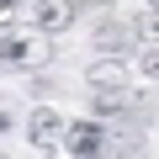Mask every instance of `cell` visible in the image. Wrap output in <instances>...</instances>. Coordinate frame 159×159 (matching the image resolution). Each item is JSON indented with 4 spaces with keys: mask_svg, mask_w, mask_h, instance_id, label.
<instances>
[{
    "mask_svg": "<svg viewBox=\"0 0 159 159\" xmlns=\"http://www.w3.org/2000/svg\"><path fill=\"white\" fill-rule=\"evenodd\" d=\"M53 58L48 32H0V64L6 69H43Z\"/></svg>",
    "mask_w": 159,
    "mask_h": 159,
    "instance_id": "obj_1",
    "label": "cell"
},
{
    "mask_svg": "<svg viewBox=\"0 0 159 159\" xmlns=\"http://www.w3.org/2000/svg\"><path fill=\"white\" fill-rule=\"evenodd\" d=\"M32 21H37V32H64L74 21V0H37V6H32Z\"/></svg>",
    "mask_w": 159,
    "mask_h": 159,
    "instance_id": "obj_2",
    "label": "cell"
},
{
    "mask_svg": "<svg viewBox=\"0 0 159 159\" xmlns=\"http://www.w3.org/2000/svg\"><path fill=\"white\" fill-rule=\"evenodd\" d=\"M64 148H69V154H101V148H106L101 122H74V127H64Z\"/></svg>",
    "mask_w": 159,
    "mask_h": 159,
    "instance_id": "obj_3",
    "label": "cell"
},
{
    "mask_svg": "<svg viewBox=\"0 0 159 159\" xmlns=\"http://www.w3.org/2000/svg\"><path fill=\"white\" fill-rule=\"evenodd\" d=\"M133 37H138V32L122 27V21H101V27H96V48H101V53H117V58L133 53Z\"/></svg>",
    "mask_w": 159,
    "mask_h": 159,
    "instance_id": "obj_4",
    "label": "cell"
},
{
    "mask_svg": "<svg viewBox=\"0 0 159 159\" xmlns=\"http://www.w3.org/2000/svg\"><path fill=\"white\" fill-rule=\"evenodd\" d=\"M27 133H32V143H58V138H64V117H58L53 106H37L32 122H27Z\"/></svg>",
    "mask_w": 159,
    "mask_h": 159,
    "instance_id": "obj_5",
    "label": "cell"
},
{
    "mask_svg": "<svg viewBox=\"0 0 159 159\" xmlns=\"http://www.w3.org/2000/svg\"><path fill=\"white\" fill-rule=\"evenodd\" d=\"M85 80L96 90H122V80H127V69H122V58H96L90 69H85Z\"/></svg>",
    "mask_w": 159,
    "mask_h": 159,
    "instance_id": "obj_6",
    "label": "cell"
},
{
    "mask_svg": "<svg viewBox=\"0 0 159 159\" xmlns=\"http://www.w3.org/2000/svg\"><path fill=\"white\" fill-rule=\"evenodd\" d=\"M127 106H133L127 90H101V96H96V111H101V117H122Z\"/></svg>",
    "mask_w": 159,
    "mask_h": 159,
    "instance_id": "obj_7",
    "label": "cell"
},
{
    "mask_svg": "<svg viewBox=\"0 0 159 159\" xmlns=\"http://www.w3.org/2000/svg\"><path fill=\"white\" fill-rule=\"evenodd\" d=\"M21 16H27V11H21V0H0V32H16Z\"/></svg>",
    "mask_w": 159,
    "mask_h": 159,
    "instance_id": "obj_8",
    "label": "cell"
},
{
    "mask_svg": "<svg viewBox=\"0 0 159 159\" xmlns=\"http://www.w3.org/2000/svg\"><path fill=\"white\" fill-rule=\"evenodd\" d=\"M133 32H138V37H143L148 48H159V11H148V16H143V21L133 27Z\"/></svg>",
    "mask_w": 159,
    "mask_h": 159,
    "instance_id": "obj_9",
    "label": "cell"
},
{
    "mask_svg": "<svg viewBox=\"0 0 159 159\" xmlns=\"http://www.w3.org/2000/svg\"><path fill=\"white\" fill-rule=\"evenodd\" d=\"M143 69H148V74L159 80V48H148V53H143Z\"/></svg>",
    "mask_w": 159,
    "mask_h": 159,
    "instance_id": "obj_10",
    "label": "cell"
},
{
    "mask_svg": "<svg viewBox=\"0 0 159 159\" xmlns=\"http://www.w3.org/2000/svg\"><path fill=\"white\" fill-rule=\"evenodd\" d=\"M6 127H11V117H6V111H0V133H6Z\"/></svg>",
    "mask_w": 159,
    "mask_h": 159,
    "instance_id": "obj_11",
    "label": "cell"
},
{
    "mask_svg": "<svg viewBox=\"0 0 159 159\" xmlns=\"http://www.w3.org/2000/svg\"><path fill=\"white\" fill-rule=\"evenodd\" d=\"M148 11H159V0H148Z\"/></svg>",
    "mask_w": 159,
    "mask_h": 159,
    "instance_id": "obj_12",
    "label": "cell"
}]
</instances>
